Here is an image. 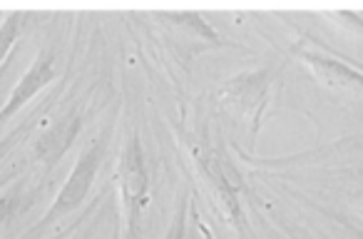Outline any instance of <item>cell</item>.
<instances>
[{
	"mask_svg": "<svg viewBox=\"0 0 363 239\" xmlns=\"http://www.w3.org/2000/svg\"><path fill=\"white\" fill-rule=\"evenodd\" d=\"M105 148H107V135L102 133L100 138L92 140V143L82 150L75 167H72L70 177L65 179L62 189L57 192L52 207L43 214V219L33 227V232H40V229H45L48 224L57 222V219L65 217V214L75 212V209L85 202V197L90 194L92 182H95V177H97V169H100L102 160H105Z\"/></svg>",
	"mask_w": 363,
	"mask_h": 239,
	"instance_id": "cell-1",
	"label": "cell"
},
{
	"mask_svg": "<svg viewBox=\"0 0 363 239\" xmlns=\"http://www.w3.org/2000/svg\"><path fill=\"white\" fill-rule=\"evenodd\" d=\"M120 187H122V197H125L127 212H130V224L135 229V222L140 217V209L147 202V167H145V157H142V145L140 138H132L127 143L125 152L120 160Z\"/></svg>",
	"mask_w": 363,
	"mask_h": 239,
	"instance_id": "cell-2",
	"label": "cell"
},
{
	"mask_svg": "<svg viewBox=\"0 0 363 239\" xmlns=\"http://www.w3.org/2000/svg\"><path fill=\"white\" fill-rule=\"evenodd\" d=\"M80 128H82V117H80V112L72 107V110H67L62 117H57L55 123H52L50 128L38 138L35 157H38V162L48 169V172H50V169L55 167L62 157H65V152L72 148V143H75Z\"/></svg>",
	"mask_w": 363,
	"mask_h": 239,
	"instance_id": "cell-3",
	"label": "cell"
},
{
	"mask_svg": "<svg viewBox=\"0 0 363 239\" xmlns=\"http://www.w3.org/2000/svg\"><path fill=\"white\" fill-rule=\"evenodd\" d=\"M52 60H55V55H52L50 50H43L40 55H38V60L28 67V72L21 77V82L13 87L11 97H8V102L3 105V110H0V125L6 123V120H11V117L16 115L30 97H35L48 82L55 80V62Z\"/></svg>",
	"mask_w": 363,
	"mask_h": 239,
	"instance_id": "cell-4",
	"label": "cell"
},
{
	"mask_svg": "<svg viewBox=\"0 0 363 239\" xmlns=\"http://www.w3.org/2000/svg\"><path fill=\"white\" fill-rule=\"evenodd\" d=\"M303 60L316 70V75L321 80L331 82V85H341V87H353V90H361L363 92V75L351 67L341 65L338 60L328 55H316V52H306Z\"/></svg>",
	"mask_w": 363,
	"mask_h": 239,
	"instance_id": "cell-5",
	"label": "cell"
},
{
	"mask_svg": "<svg viewBox=\"0 0 363 239\" xmlns=\"http://www.w3.org/2000/svg\"><path fill=\"white\" fill-rule=\"evenodd\" d=\"M21 28H23V16H21V13H13V16H8L6 23L0 26V62H3V57L11 52V48L16 45L18 35H21Z\"/></svg>",
	"mask_w": 363,
	"mask_h": 239,
	"instance_id": "cell-6",
	"label": "cell"
},
{
	"mask_svg": "<svg viewBox=\"0 0 363 239\" xmlns=\"http://www.w3.org/2000/svg\"><path fill=\"white\" fill-rule=\"evenodd\" d=\"M184 224H187V194L182 197L174 219H172V227H169V232H167L164 239H184Z\"/></svg>",
	"mask_w": 363,
	"mask_h": 239,
	"instance_id": "cell-7",
	"label": "cell"
},
{
	"mask_svg": "<svg viewBox=\"0 0 363 239\" xmlns=\"http://www.w3.org/2000/svg\"><path fill=\"white\" fill-rule=\"evenodd\" d=\"M30 125H33V120H28L26 125H21V128H18L16 133H11V135H8L6 140H3V143H0V160L6 157V155L11 152V150L16 148L18 143H21V138H23V135L28 133V128H30Z\"/></svg>",
	"mask_w": 363,
	"mask_h": 239,
	"instance_id": "cell-8",
	"label": "cell"
},
{
	"mask_svg": "<svg viewBox=\"0 0 363 239\" xmlns=\"http://www.w3.org/2000/svg\"><path fill=\"white\" fill-rule=\"evenodd\" d=\"M16 204H18V194L16 192H13V194H3V197H0V227L8 222V217L13 214Z\"/></svg>",
	"mask_w": 363,
	"mask_h": 239,
	"instance_id": "cell-9",
	"label": "cell"
},
{
	"mask_svg": "<svg viewBox=\"0 0 363 239\" xmlns=\"http://www.w3.org/2000/svg\"><path fill=\"white\" fill-rule=\"evenodd\" d=\"M72 234V227L70 229H65V232H60V234H55V237H50V239H67Z\"/></svg>",
	"mask_w": 363,
	"mask_h": 239,
	"instance_id": "cell-10",
	"label": "cell"
}]
</instances>
